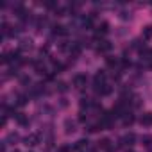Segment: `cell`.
<instances>
[{"label":"cell","mask_w":152,"mask_h":152,"mask_svg":"<svg viewBox=\"0 0 152 152\" xmlns=\"http://www.w3.org/2000/svg\"><path fill=\"white\" fill-rule=\"evenodd\" d=\"M86 84H88V77H86L84 73H77V75L73 77V86L77 88V90H83Z\"/></svg>","instance_id":"obj_1"},{"label":"cell","mask_w":152,"mask_h":152,"mask_svg":"<svg viewBox=\"0 0 152 152\" xmlns=\"http://www.w3.org/2000/svg\"><path fill=\"white\" fill-rule=\"evenodd\" d=\"M23 143H25L27 147H36V145L39 143V132H31V134H27V136L23 138Z\"/></svg>","instance_id":"obj_2"},{"label":"cell","mask_w":152,"mask_h":152,"mask_svg":"<svg viewBox=\"0 0 152 152\" xmlns=\"http://www.w3.org/2000/svg\"><path fill=\"white\" fill-rule=\"evenodd\" d=\"M134 143H136V134L134 132H127L120 138V145H124V147H132Z\"/></svg>","instance_id":"obj_3"},{"label":"cell","mask_w":152,"mask_h":152,"mask_svg":"<svg viewBox=\"0 0 152 152\" xmlns=\"http://www.w3.org/2000/svg\"><path fill=\"white\" fill-rule=\"evenodd\" d=\"M75 131H77V124H75L72 118H66L64 120V132L66 134H73Z\"/></svg>","instance_id":"obj_4"},{"label":"cell","mask_w":152,"mask_h":152,"mask_svg":"<svg viewBox=\"0 0 152 152\" xmlns=\"http://www.w3.org/2000/svg\"><path fill=\"white\" fill-rule=\"evenodd\" d=\"M97 50L99 52H109L111 50V43L109 41H106V39H97Z\"/></svg>","instance_id":"obj_5"},{"label":"cell","mask_w":152,"mask_h":152,"mask_svg":"<svg viewBox=\"0 0 152 152\" xmlns=\"http://www.w3.org/2000/svg\"><path fill=\"white\" fill-rule=\"evenodd\" d=\"M2 61L4 63H15V61H18V52H6L4 56H2Z\"/></svg>","instance_id":"obj_6"},{"label":"cell","mask_w":152,"mask_h":152,"mask_svg":"<svg viewBox=\"0 0 152 152\" xmlns=\"http://www.w3.org/2000/svg\"><path fill=\"white\" fill-rule=\"evenodd\" d=\"M75 148L81 150V152H86V150L90 148V141H88L86 138H83V140H79L77 143H75Z\"/></svg>","instance_id":"obj_7"},{"label":"cell","mask_w":152,"mask_h":152,"mask_svg":"<svg viewBox=\"0 0 152 152\" xmlns=\"http://www.w3.org/2000/svg\"><path fill=\"white\" fill-rule=\"evenodd\" d=\"M31 48H32V39H31V38H23V39L20 41V50L27 52V50H31Z\"/></svg>","instance_id":"obj_8"},{"label":"cell","mask_w":152,"mask_h":152,"mask_svg":"<svg viewBox=\"0 0 152 152\" xmlns=\"http://www.w3.org/2000/svg\"><path fill=\"white\" fill-rule=\"evenodd\" d=\"M140 124H141V125H145V127L152 125V113H143V115H141V118H140Z\"/></svg>","instance_id":"obj_9"},{"label":"cell","mask_w":152,"mask_h":152,"mask_svg":"<svg viewBox=\"0 0 152 152\" xmlns=\"http://www.w3.org/2000/svg\"><path fill=\"white\" fill-rule=\"evenodd\" d=\"M18 140H20V134H18V132H9V134H7V138H6L4 141H6V143H11V145H15Z\"/></svg>","instance_id":"obj_10"},{"label":"cell","mask_w":152,"mask_h":152,"mask_svg":"<svg viewBox=\"0 0 152 152\" xmlns=\"http://www.w3.org/2000/svg\"><path fill=\"white\" fill-rule=\"evenodd\" d=\"M16 122H18L20 125H23V127H25V125H29V118H27L23 113H18V115H16Z\"/></svg>","instance_id":"obj_11"},{"label":"cell","mask_w":152,"mask_h":152,"mask_svg":"<svg viewBox=\"0 0 152 152\" xmlns=\"http://www.w3.org/2000/svg\"><path fill=\"white\" fill-rule=\"evenodd\" d=\"M122 122H124V125H132L134 124V115H131V113L124 115L122 116Z\"/></svg>","instance_id":"obj_12"},{"label":"cell","mask_w":152,"mask_h":152,"mask_svg":"<svg viewBox=\"0 0 152 152\" xmlns=\"http://www.w3.org/2000/svg\"><path fill=\"white\" fill-rule=\"evenodd\" d=\"M143 39H152V25H147L143 27V32H141Z\"/></svg>","instance_id":"obj_13"},{"label":"cell","mask_w":152,"mask_h":152,"mask_svg":"<svg viewBox=\"0 0 152 152\" xmlns=\"http://www.w3.org/2000/svg\"><path fill=\"white\" fill-rule=\"evenodd\" d=\"M54 34H59V36H66L68 32H66V29H64L63 25H56V27H54Z\"/></svg>","instance_id":"obj_14"},{"label":"cell","mask_w":152,"mask_h":152,"mask_svg":"<svg viewBox=\"0 0 152 152\" xmlns=\"http://www.w3.org/2000/svg\"><path fill=\"white\" fill-rule=\"evenodd\" d=\"M106 63H107V66H118V59L116 57H113V56H109V57H106Z\"/></svg>","instance_id":"obj_15"},{"label":"cell","mask_w":152,"mask_h":152,"mask_svg":"<svg viewBox=\"0 0 152 152\" xmlns=\"http://www.w3.org/2000/svg\"><path fill=\"white\" fill-rule=\"evenodd\" d=\"M97 31H99V32H102V34H106V32L109 31V23H107V22H102V23L99 25V29H97Z\"/></svg>","instance_id":"obj_16"},{"label":"cell","mask_w":152,"mask_h":152,"mask_svg":"<svg viewBox=\"0 0 152 152\" xmlns=\"http://www.w3.org/2000/svg\"><path fill=\"white\" fill-rule=\"evenodd\" d=\"M16 104H18V106H25V104H27V97H25V95H18V97H16Z\"/></svg>","instance_id":"obj_17"},{"label":"cell","mask_w":152,"mask_h":152,"mask_svg":"<svg viewBox=\"0 0 152 152\" xmlns=\"http://www.w3.org/2000/svg\"><path fill=\"white\" fill-rule=\"evenodd\" d=\"M141 143L145 147H150L152 145V136H141Z\"/></svg>","instance_id":"obj_18"},{"label":"cell","mask_w":152,"mask_h":152,"mask_svg":"<svg viewBox=\"0 0 152 152\" xmlns=\"http://www.w3.org/2000/svg\"><path fill=\"white\" fill-rule=\"evenodd\" d=\"M56 152H72V147H68V145H63V147H59Z\"/></svg>","instance_id":"obj_19"},{"label":"cell","mask_w":152,"mask_h":152,"mask_svg":"<svg viewBox=\"0 0 152 152\" xmlns=\"http://www.w3.org/2000/svg\"><path fill=\"white\" fill-rule=\"evenodd\" d=\"M57 88H59L61 91H66V84H64V83H57Z\"/></svg>","instance_id":"obj_20"},{"label":"cell","mask_w":152,"mask_h":152,"mask_svg":"<svg viewBox=\"0 0 152 152\" xmlns=\"http://www.w3.org/2000/svg\"><path fill=\"white\" fill-rule=\"evenodd\" d=\"M13 152H20V150H13Z\"/></svg>","instance_id":"obj_21"},{"label":"cell","mask_w":152,"mask_h":152,"mask_svg":"<svg viewBox=\"0 0 152 152\" xmlns=\"http://www.w3.org/2000/svg\"><path fill=\"white\" fill-rule=\"evenodd\" d=\"M150 152H152V148H150Z\"/></svg>","instance_id":"obj_22"},{"label":"cell","mask_w":152,"mask_h":152,"mask_svg":"<svg viewBox=\"0 0 152 152\" xmlns=\"http://www.w3.org/2000/svg\"><path fill=\"white\" fill-rule=\"evenodd\" d=\"M129 152H132V150H129Z\"/></svg>","instance_id":"obj_23"}]
</instances>
